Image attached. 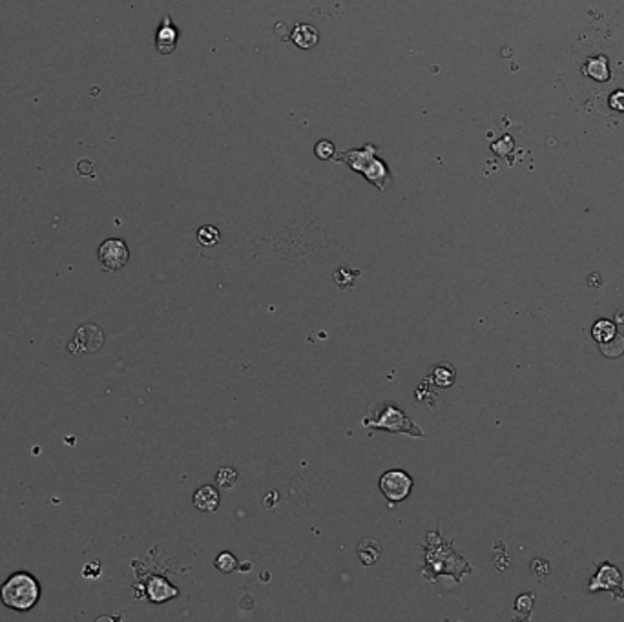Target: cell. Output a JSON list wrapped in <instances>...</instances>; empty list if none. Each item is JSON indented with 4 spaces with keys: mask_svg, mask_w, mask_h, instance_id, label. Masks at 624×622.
I'll return each instance as SVG.
<instances>
[{
    "mask_svg": "<svg viewBox=\"0 0 624 622\" xmlns=\"http://www.w3.org/2000/svg\"><path fill=\"white\" fill-rule=\"evenodd\" d=\"M533 600H535L533 595L519 597V600H517V609H520V611H522V609H531V606H533Z\"/></svg>",
    "mask_w": 624,
    "mask_h": 622,
    "instance_id": "cell-20",
    "label": "cell"
},
{
    "mask_svg": "<svg viewBox=\"0 0 624 622\" xmlns=\"http://www.w3.org/2000/svg\"><path fill=\"white\" fill-rule=\"evenodd\" d=\"M365 427H374V429H385L389 432H406L409 436H416V438H424V432L416 425L415 422H411L407 414L401 409H398L394 402H380V404L373 405L369 409V414L364 418Z\"/></svg>",
    "mask_w": 624,
    "mask_h": 622,
    "instance_id": "cell-2",
    "label": "cell"
},
{
    "mask_svg": "<svg viewBox=\"0 0 624 622\" xmlns=\"http://www.w3.org/2000/svg\"><path fill=\"white\" fill-rule=\"evenodd\" d=\"M41 584L32 573L17 571L9 575L0 586V600L6 608L13 611H29L41 600Z\"/></svg>",
    "mask_w": 624,
    "mask_h": 622,
    "instance_id": "cell-1",
    "label": "cell"
},
{
    "mask_svg": "<svg viewBox=\"0 0 624 622\" xmlns=\"http://www.w3.org/2000/svg\"><path fill=\"white\" fill-rule=\"evenodd\" d=\"M179 32L178 27L172 24V18L168 15H164L163 22H161L159 29H157V35H155V48L161 55H170L175 50V44H178Z\"/></svg>",
    "mask_w": 624,
    "mask_h": 622,
    "instance_id": "cell-6",
    "label": "cell"
},
{
    "mask_svg": "<svg viewBox=\"0 0 624 622\" xmlns=\"http://www.w3.org/2000/svg\"><path fill=\"white\" fill-rule=\"evenodd\" d=\"M215 568H218L219 571H223V573L234 571V569L237 568L236 557H234L232 553H228V551H225V553H221L218 557V559H215Z\"/></svg>",
    "mask_w": 624,
    "mask_h": 622,
    "instance_id": "cell-18",
    "label": "cell"
},
{
    "mask_svg": "<svg viewBox=\"0 0 624 622\" xmlns=\"http://www.w3.org/2000/svg\"><path fill=\"white\" fill-rule=\"evenodd\" d=\"M219 230L215 227H212V225H205V227H201L199 230H197V239H199V243L203 246H212V245H215V243H219Z\"/></svg>",
    "mask_w": 624,
    "mask_h": 622,
    "instance_id": "cell-16",
    "label": "cell"
},
{
    "mask_svg": "<svg viewBox=\"0 0 624 622\" xmlns=\"http://www.w3.org/2000/svg\"><path fill=\"white\" fill-rule=\"evenodd\" d=\"M194 505L205 513L215 511L219 505V491L212 486H203L194 495Z\"/></svg>",
    "mask_w": 624,
    "mask_h": 622,
    "instance_id": "cell-9",
    "label": "cell"
},
{
    "mask_svg": "<svg viewBox=\"0 0 624 622\" xmlns=\"http://www.w3.org/2000/svg\"><path fill=\"white\" fill-rule=\"evenodd\" d=\"M130 259V250L123 239H106L99 246V261L100 267L106 272H117Z\"/></svg>",
    "mask_w": 624,
    "mask_h": 622,
    "instance_id": "cell-4",
    "label": "cell"
},
{
    "mask_svg": "<svg viewBox=\"0 0 624 622\" xmlns=\"http://www.w3.org/2000/svg\"><path fill=\"white\" fill-rule=\"evenodd\" d=\"M215 480H218V486L221 487V489H230V487H234L237 484L239 475H237V471L234 468H223L218 471Z\"/></svg>",
    "mask_w": 624,
    "mask_h": 622,
    "instance_id": "cell-15",
    "label": "cell"
},
{
    "mask_svg": "<svg viewBox=\"0 0 624 622\" xmlns=\"http://www.w3.org/2000/svg\"><path fill=\"white\" fill-rule=\"evenodd\" d=\"M584 73L588 77L595 79V81H608L610 79V68H608L606 57H593V59H588V62L584 66Z\"/></svg>",
    "mask_w": 624,
    "mask_h": 622,
    "instance_id": "cell-11",
    "label": "cell"
},
{
    "mask_svg": "<svg viewBox=\"0 0 624 622\" xmlns=\"http://www.w3.org/2000/svg\"><path fill=\"white\" fill-rule=\"evenodd\" d=\"M413 486H415L413 478L406 471H400V469H392V471L383 472L382 478H380V491H382L383 496L391 504L406 500L409 496Z\"/></svg>",
    "mask_w": 624,
    "mask_h": 622,
    "instance_id": "cell-3",
    "label": "cell"
},
{
    "mask_svg": "<svg viewBox=\"0 0 624 622\" xmlns=\"http://www.w3.org/2000/svg\"><path fill=\"white\" fill-rule=\"evenodd\" d=\"M175 595H178V590L168 581H164V578L154 577L148 582V597L154 602H164V600L173 599Z\"/></svg>",
    "mask_w": 624,
    "mask_h": 622,
    "instance_id": "cell-10",
    "label": "cell"
},
{
    "mask_svg": "<svg viewBox=\"0 0 624 622\" xmlns=\"http://www.w3.org/2000/svg\"><path fill=\"white\" fill-rule=\"evenodd\" d=\"M434 382L440 387H449L455 382V371L449 365H438L434 371Z\"/></svg>",
    "mask_w": 624,
    "mask_h": 622,
    "instance_id": "cell-17",
    "label": "cell"
},
{
    "mask_svg": "<svg viewBox=\"0 0 624 622\" xmlns=\"http://www.w3.org/2000/svg\"><path fill=\"white\" fill-rule=\"evenodd\" d=\"M380 550L382 548H380V544L374 538H364L360 542V545H358V557L364 562V566H371V564H374L380 559V553H382Z\"/></svg>",
    "mask_w": 624,
    "mask_h": 622,
    "instance_id": "cell-12",
    "label": "cell"
},
{
    "mask_svg": "<svg viewBox=\"0 0 624 622\" xmlns=\"http://www.w3.org/2000/svg\"><path fill=\"white\" fill-rule=\"evenodd\" d=\"M616 322H617V323H624V312H617Z\"/></svg>",
    "mask_w": 624,
    "mask_h": 622,
    "instance_id": "cell-21",
    "label": "cell"
},
{
    "mask_svg": "<svg viewBox=\"0 0 624 622\" xmlns=\"http://www.w3.org/2000/svg\"><path fill=\"white\" fill-rule=\"evenodd\" d=\"M314 152H316V155H318L319 159L327 161V159H331V157H333L334 152H336V148H334L333 143L319 141L318 145H316V150Z\"/></svg>",
    "mask_w": 624,
    "mask_h": 622,
    "instance_id": "cell-19",
    "label": "cell"
},
{
    "mask_svg": "<svg viewBox=\"0 0 624 622\" xmlns=\"http://www.w3.org/2000/svg\"><path fill=\"white\" fill-rule=\"evenodd\" d=\"M616 334H617L616 323L608 322V319H599V322L593 325V338H595L599 343H606V341L613 340Z\"/></svg>",
    "mask_w": 624,
    "mask_h": 622,
    "instance_id": "cell-13",
    "label": "cell"
},
{
    "mask_svg": "<svg viewBox=\"0 0 624 622\" xmlns=\"http://www.w3.org/2000/svg\"><path fill=\"white\" fill-rule=\"evenodd\" d=\"M292 41L296 42L300 48H303V50H310V48H314L318 44L319 33L312 24H298L294 27V32H292Z\"/></svg>",
    "mask_w": 624,
    "mask_h": 622,
    "instance_id": "cell-8",
    "label": "cell"
},
{
    "mask_svg": "<svg viewBox=\"0 0 624 622\" xmlns=\"http://www.w3.org/2000/svg\"><path fill=\"white\" fill-rule=\"evenodd\" d=\"M620 582H623V575H620L619 569L616 566H611L610 562H604L599 569V573L593 577V581L590 582V590H616V595L619 599H624V590L620 588Z\"/></svg>",
    "mask_w": 624,
    "mask_h": 622,
    "instance_id": "cell-5",
    "label": "cell"
},
{
    "mask_svg": "<svg viewBox=\"0 0 624 622\" xmlns=\"http://www.w3.org/2000/svg\"><path fill=\"white\" fill-rule=\"evenodd\" d=\"M374 155H376V148H374L373 145H367L364 150L343 152V154H340V159L345 161L354 172L365 173L371 164H373V161L376 159Z\"/></svg>",
    "mask_w": 624,
    "mask_h": 622,
    "instance_id": "cell-7",
    "label": "cell"
},
{
    "mask_svg": "<svg viewBox=\"0 0 624 622\" xmlns=\"http://www.w3.org/2000/svg\"><path fill=\"white\" fill-rule=\"evenodd\" d=\"M360 270L358 268H349V267H340L334 272V282L340 289H349V286L354 285V282L360 277Z\"/></svg>",
    "mask_w": 624,
    "mask_h": 622,
    "instance_id": "cell-14",
    "label": "cell"
}]
</instances>
